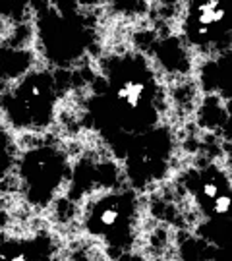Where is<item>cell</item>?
Returning <instances> with one entry per match:
<instances>
[{
    "instance_id": "obj_12",
    "label": "cell",
    "mask_w": 232,
    "mask_h": 261,
    "mask_svg": "<svg viewBox=\"0 0 232 261\" xmlns=\"http://www.w3.org/2000/svg\"><path fill=\"white\" fill-rule=\"evenodd\" d=\"M56 8L93 16L97 12H111L120 18H138L147 10V0H50Z\"/></svg>"
},
{
    "instance_id": "obj_6",
    "label": "cell",
    "mask_w": 232,
    "mask_h": 261,
    "mask_svg": "<svg viewBox=\"0 0 232 261\" xmlns=\"http://www.w3.org/2000/svg\"><path fill=\"white\" fill-rule=\"evenodd\" d=\"M176 157V136L170 122L132 141L116 161L124 182L138 190L149 192L163 184L172 172Z\"/></svg>"
},
{
    "instance_id": "obj_15",
    "label": "cell",
    "mask_w": 232,
    "mask_h": 261,
    "mask_svg": "<svg viewBox=\"0 0 232 261\" xmlns=\"http://www.w3.org/2000/svg\"><path fill=\"white\" fill-rule=\"evenodd\" d=\"M10 29H12V28H10L8 23L0 19V41H2V39L6 37V35H8V33H10Z\"/></svg>"
},
{
    "instance_id": "obj_7",
    "label": "cell",
    "mask_w": 232,
    "mask_h": 261,
    "mask_svg": "<svg viewBox=\"0 0 232 261\" xmlns=\"http://www.w3.org/2000/svg\"><path fill=\"white\" fill-rule=\"evenodd\" d=\"M180 33L188 48L213 56L232 48V0H184Z\"/></svg>"
},
{
    "instance_id": "obj_8",
    "label": "cell",
    "mask_w": 232,
    "mask_h": 261,
    "mask_svg": "<svg viewBox=\"0 0 232 261\" xmlns=\"http://www.w3.org/2000/svg\"><path fill=\"white\" fill-rule=\"evenodd\" d=\"M180 184L201 219L232 223V176L223 167L205 163L186 168Z\"/></svg>"
},
{
    "instance_id": "obj_13",
    "label": "cell",
    "mask_w": 232,
    "mask_h": 261,
    "mask_svg": "<svg viewBox=\"0 0 232 261\" xmlns=\"http://www.w3.org/2000/svg\"><path fill=\"white\" fill-rule=\"evenodd\" d=\"M19 149L21 145L16 141V132H12L6 124L0 122V184L10 176L14 178Z\"/></svg>"
},
{
    "instance_id": "obj_9",
    "label": "cell",
    "mask_w": 232,
    "mask_h": 261,
    "mask_svg": "<svg viewBox=\"0 0 232 261\" xmlns=\"http://www.w3.org/2000/svg\"><path fill=\"white\" fill-rule=\"evenodd\" d=\"M60 246L46 230L0 234V259H56Z\"/></svg>"
},
{
    "instance_id": "obj_3",
    "label": "cell",
    "mask_w": 232,
    "mask_h": 261,
    "mask_svg": "<svg viewBox=\"0 0 232 261\" xmlns=\"http://www.w3.org/2000/svg\"><path fill=\"white\" fill-rule=\"evenodd\" d=\"M29 28L39 60L56 70L80 66L97 43L93 16L60 10L50 0L39 2Z\"/></svg>"
},
{
    "instance_id": "obj_10",
    "label": "cell",
    "mask_w": 232,
    "mask_h": 261,
    "mask_svg": "<svg viewBox=\"0 0 232 261\" xmlns=\"http://www.w3.org/2000/svg\"><path fill=\"white\" fill-rule=\"evenodd\" d=\"M197 80L205 93L232 101V48L219 55L205 56L197 70Z\"/></svg>"
},
{
    "instance_id": "obj_14",
    "label": "cell",
    "mask_w": 232,
    "mask_h": 261,
    "mask_svg": "<svg viewBox=\"0 0 232 261\" xmlns=\"http://www.w3.org/2000/svg\"><path fill=\"white\" fill-rule=\"evenodd\" d=\"M41 0H0V19L10 28H25Z\"/></svg>"
},
{
    "instance_id": "obj_4",
    "label": "cell",
    "mask_w": 232,
    "mask_h": 261,
    "mask_svg": "<svg viewBox=\"0 0 232 261\" xmlns=\"http://www.w3.org/2000/svg\"><path fill=\"white\" fill-rule=\"evenodd\" d=\"M143 221L141 194L132 186H105L84 201L82 232L105 250L130 252L139 242Z\"/></svg>"
},
{
    "instance_id": "obj_1",
    "label": "cell",
    "mask_w": 232,
    "mask_h": 261,
    "mask_svg": "<svg viewBox=\"0 0 232 261\" xmlns=\"http://www.w3.org/2000/svg\"><path fill=\"white\" fill-rule=\"evenodd\" d=\"M82 112L85 126L118 161L132 141L168 122V97L153 60L139 48L105 53L89 80Z\"/></svg>"
},
{
    "instance_id": "obj_11",
    "label": "cell",
    "mask_w": 232,
    "mask_h": 261,
    "mask_svg": "<svg viewBox=\"0 0 232 261\" xmlns=\"http://www.w3.org/2000/svg\"><path fill=\"white\" fill-rule=\"evenodd\" d=\"M39 56L35 48L28 45H14L8 43V35L0 41V89L8 87L35 68V60Z\"/></svg>"
},
{
    "instance_id": "obj_2",
    "label": "cell",
    "mask_w": 232,
    "mask_h": 261,
    "mask_svg": "<svg viewBox=\"0 0 232 261\" xmlns=\"http://www.w3.org/2000/svg\"><path fill=\"white\" fill-rule=\"evenodd\" d=\"M64 72L68 70L35 66L0 89V122L16 134H46L58 120L66 95V85L60 80Z\"/></svg>"
},
{
    "instance_id": "obj_5",
    "label": "cell",
    "mask_w": 232,
    "mask_h": 261,
    "mask_svg": "<svg viewBox=\"0 0 232 261\" xmlns=\"http://www.w3.org/2000/svg\"><path fill=\"white\" fill-rule=\"evenodd\" d=\"M33 136L29 145L19 149L14 182L19 199L33 211H45L70 188L72 163L58 141Z\"/></svg>"
}]
</instances>
